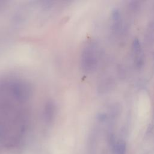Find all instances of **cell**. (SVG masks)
<instances>
[{
	"instance_id": "cell-1",
	"label": "cell",
	"mask_w": 154,
	"mask_h": 154,
	"mask_svg": "<svg viewBox=\"0 0 154 154\" xmlns=\"http://www.w3.org/2000/svg\"><path fill=\"white\" fill-rule=\"evenodd\" d=\"M97 50L94 44L90 43L84 49L82 57V67L85 72H90L94 70L97 64Z\"/></svg>"
},
{
	"instance_id": "cell-2",
	"label": "cell",
	"mask_w": 154,
	"mask_h": 154,
	"mask_svg": "<svg viewBox=\"0 0 154 154\" xmlns=\"http://www.w3.org/2000/svg\"><path fill=\"white\" fill-rule=\"evenodd\" d=\"M133 50L135 54V61L138 67H140L143 63V52L141 51V45L139 40L136 38L134 40L133 42Z\"/></svg>"
},
{
	"instance_id": "cell-3",
	"label": "cell",
	"mask_w": 154,
	"mask_h": 154,
	"mask_svg": "<svg viewBox=\"0 0 154 154\" xmlns=\"http://www.w3.org/2000/svg\"><path fill=\"white\" fill-rule=\"evenodd\" d=\"M126 153V144L123 141L117 142L114 147L113 154H125Z\"/></svg>"
}]
</instances>
